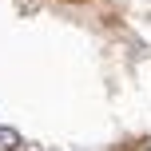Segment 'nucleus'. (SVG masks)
Listing matches in <instances>:
<instances>
[{
	"mask_svg": "<svg viewBox=\"0 0 151 151\" xmlns=\"http://www.w3.org/2000/svg\"><path fill=\"white\" fill-rule=\"evenodd\" d=\"M143 151H151V143H147V147H143Z\"/></svg>",
	"mask_w": 151,
	"mask_h": 151,
	"instance_id": "nucleus-3",
	"label": "nucleus"
},
{
	"mask_svg": "<svg viewBox=\"0 0 151 151\" xmlns=\"http://www.w3.org/2000/svg\"><path fill=\"white\" fill-rule=\"evenodd\" d=\"M68 4H80V0H68Z\"/></svg>",
	"mask_w": 151,
	"mask_h": 151,
	"instance_id": "nucleus-2",
	"label": "nucleus"
},
{
	"mask_svg": "<svg viewBox=\"0 0 151 151\" xmlns=\"http://www.w3.org/2000/svg\"><path fill=\"white\" fill-rule=\"evenodd\" d=\"M20 147H24V135L8 123H0V151H20Z\"/></svg>",
	"mask_w": 151,
	"mask_h": 151,
	"instance_id": "nucleus-1",
	"label": "nucleus"
}]
</instances>
